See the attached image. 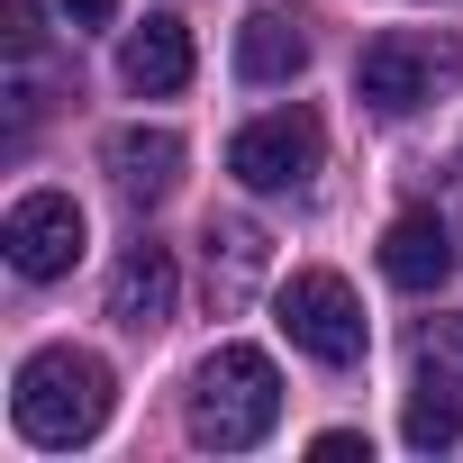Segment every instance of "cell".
Here are the masks:
<instances>
[{"label": "cell", "mask_w": 463, "mask_h": 463, "mask_svg": "<svg viewBox=\"0 0 463 463\" xmlns=\"http://www.w3.org/2000/svg\"><path fill=\"white\" fill-rule=\"evenodd\" d=\"M109 391L118 382H109V364L91 345H37L19 364V382H10V418H19L28 445L73 454V445H91L109 427Z\"/></svg>", "instance_id": "6da1fadb"}, {"label": "cell", "mask_w": 463, "mask_h": 463, "mask_svg": "<svg viewBox=\"0 0 463 463\" xmlns=\"http://www.w3.org/2000/svg\"><path fill=\"white\" fill-rule=\"evenodd\" d=\"M282 427V373L264 345H218L191 382V445L209 454H255Z\"/></svg>", "instance_id": "7a4b0ae2"}, {"label": "cell", "mask_w": 463, "mask_h": 463, "mask_svg": "<svg viewBox=\"0 0 463 463\" xmlns=\"http://www.w3.org/2000/svg\"><path fill=\"white\" fill-rule=\"evenodd\" d=\"M273 309H282V336H291V345H300L309 364H327V373L364 364V345H373V327H364V300H354V282H345V273H327V264L291 273V282L273 291Z\"/></svg>", "instance_id": "3957f363"}, {"label": "cell", "mask_w": 463, "mask_h": 463, "mask_svg": "<svg viewBox=\"0 0 463 463\" xmlns=\"http://www.w3.org/2000/svg\"><path fill=\"white\" fill-rule=\"evenodd\" d=\"M445 82H463V55H454V46H436V37H409V28L373 37V46H364V64H354V100H364V109H382V118L427 109Z\"/></svg>", "instance_id": "277c9868"}, {"label": "cell", "mask_w": 463, "mask_h": 463, "mask_svg": "<svg viewBox=\"0 0 463 463\" xmlns=\"http://www.w3.org/2000/svg\"><path fill=\"white\" fill-rule=\"evenodd\" d=\"M82 246H91V218H82L73 191H19L10 218H0V255H10L19 282H55V273H73Z\"/></svg>", "instance_id": "5b68a950"}, {"label": "cell", "mask_w": 463, "mask_h": 463, "mask_svg": "<svg viewBox=\"0 0 463 463\" xmlns=\"http://www.w3.org/2000/svg\"><path fill=\"white\" fill-rule=\"evenodd\" d=\"M318 155H327V128L309 109H264L227 137V173L246 191H309L318 182Z\"/></svg>", "instance_id": "8992f818"}, {"label": "cell", "mask_w": 463, "mask_h": 463, "mask_svg": "<svg viewBox=\"0 0 463 463\" xmlns=\"http://www.w3.org/2000/svg\"><path fill=\"white\" fill-rule=\"evenodd\" d=\"M400 436H409L418 454L463 445V318H427V327H418V391H409Z\"/></svg>", "instance_id": "52a82bcc"}, {"label": "cell", "mask_w": 463, "mask_h": 463, "mask_svg": "<svg viewBox=\"0 0 463 463\" xmlns=\"http://www.w3.org/2000/svg\"><path fill=\"white\" fill-rule=\"evenodd\" d=\"M118 82H128L137 100H173V91L191 82V28H182L173 10H155L146 28H128V46H118Z\"/></svg>", "instance_id": "ba28073f"}, {"label": "cell", "mask_w": 463, "mask_h": 463, "mask_svg": "<svg viewBox=\"0 0 463 463\" xmlns=\"http://www.w3.org/2000/svg\"><path fill=\"white\" fill-rule=\"evenodd\" d=\"M100 164H109L118 200L155 209V200H173V182H182V137H173V128H118V137L100 146Z\"/></svg>", "instance_id": "9c48e42d"}, {"label": "cell", "mask_w": 463, "mask_h": 463, "mask_svg": "<svg viewBox=\"0 0 463 463\" xmlns=\"http://www.w3.org/2000/svg\"><path fill=\"white\" fill-rule=\"evenodd\" d=\"M382 282H400V291L454 282V227L427 218V209H400V218L382 227Z\"/></svg>", "instance_id": "30bf717a"}, {"label": "cell", "mask_w": 463, "mask_h": 463, "mask_svg": "<svg viewBox=\"0 0 463 463\" xmlns=\"http://www.w3.org/2000/svg\"><path fill=\"white\" fill-rule=\"evenodd\" d=\"M300 64H309V37H300V19L282 0H264V10L237 19V82L273 91V82H300Z\"/></svg>", "instance_id": "8fae6325"}, {"label": "cell", "mask_w": 463, "mask_h": 463, "mask_svg": "<svg viewBox=\"0 0 463 463\" xmlns=\"http://www.w3.org/2000/svg\"><path fill=\"white\" fill-rule=\"evenodd\" d=\"M173 291H182L173 255H164V246H128L118 273H109V318H118L128 336H155V327L173 318Z\"/></svg>", "instance_id": "7c38bea8"}, {"label": "cell", "mask_w": 463, "mask_h": 463, "mask_svg": "<svg viewBox=\"0 0 463 463\" xmlns=\"http://www.w3.org/2000/svg\"><path fill=\"white\" fill-rule=\"evenodd\" d=\"M200 246H209V300H218V309H246L255 282L273 273V237H264L255 218H209Z\"/></svg>", "instance_id": "4fadbf2b"}, {"label": "cell", "mask_w": 463, "mask_h": 463, "mask_svg": "<svg viewBox=\"0 0 463 463\" xmlns=\"http://www.w3.org/2000/svg\"><path fill=\"white\" fill-rule=\"evenodd\" d=\"M309 454H318V463H354V454H373V445H364V436H354V427H327V436H318V445H309Z\"/></svg>", "instance_id": "5bb4252c"}, {"label": "cell", "mask_w": 463, "mask_h": 463, "mask_svg": "<svg viewBox=\"0 0 463 463\" xmlns=\"http://www.w3.org/2000/svg\"><path fill=\"white\" fill-rule=\"evenodd\" d=\"M55 10H64L73 28H109V19H118V0H55Z\"/></svg>", "instance_id": "9a60e30c"}]
</instances>
